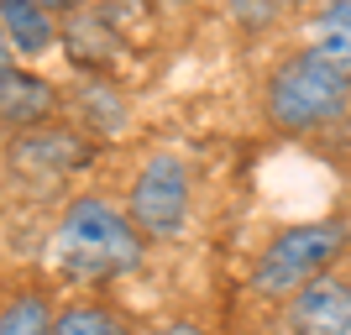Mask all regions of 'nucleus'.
<instances>
[{
	"mask_svg": "<svg viewBox=\"0 0 351 335\" xmlns=\"http://www.w3.org/2000/svg\"><path fill=\"white\" fill-rule=\"evenodd\" d=\"M267 121L278 132H320L351 110V73H341L315 47L289 53L267 79Z\"/></svg>",
	"mask_w": 351,
	"mask_h": 335,
	"instance_id": "nucleus-1",
	"label": "nucleus"
},
{
	"mask_svg": "<svg viewBox=\"0 0 351 335\" xmlns=\"http://www.w3.org/2000/svg\"><path fill=\"white\" fill-rule=\"evenodd\" d=\"M58 262L73 277H116L132 273L142 262V231L132 215H121L110 199L84 194L69 204V215L58 225Z\"/></svg>",
	"mask_w": 351,
	"mask_h": 335,
	"instance_id": "nucleus-2",
	"label": "nucleus"
},
{
	"mask_svg": "<svg viewBox=\"0 0 351 335\" xmlns=\"http://www.w3.org/2000/svg\"><path fill=\"white\" fill-rule=\"evenodd\" d=\"M346 247V225L341 220H315V225H289L263 247L252 267V288L263 299H293L304 293L315 277L330 273V262Z\"/></svg>",
	"mask_w": 351,
	"mask_h": 335,
	"instance_id": "nucleus-3",
	"label": "nucleus"
},
{
	"mask_svg": "<svg viewBox=\"0 0 351 335\" xmlns=\"http://www.w3.org/2000/svg\"><path fill=\"white\" fill-rule=\"evenodd\" d=\"M184 215H189V173L178 168V158H152L132 189V225L147 236H173Z\"/></svg>",
	"mask_w": 351,
	"mask_h": 335,
	"instance_id": "nucleus-4",
	"label": "nucleus"
},
{
	"mask_svg": "<svg viewBox=\"0 0 351 335\" xmlns=\"http://www.w3.org/2000/svg\"><path fill=\"white\" fill-rule=\"evenodd\" d=\"M289 330L293 335H351V283L325 273L304 293H293L289 299Z\"/></svg>",
	"mask_w": 351,
	"mask_h": 335,
	"instance_id": "nucleus-5",
	"label": "nucleus"
},
{
	"mask_svg": "<svg viewBox=\"0 0 351 335\" xmlns=\"http://www.w3.org/2000/svg\"><path fill=\"white\" fill-rule=\"evenodd\" d=\"M0 32H5L11 53H27V58H43L47 47H53V37H58L53 16L43 5H27V0H5L0 5Z\"/></svg>",
	"mask_w": 351,
	"mask_h": 335,
	"instance_id": "nucleus-6",
	"label": "nucleus"
},
{
	"mask_svg": "<svg viewBox=\"0 0 351 335\" xmlns=\"http://www.w3.org/2000/svg\"><path fill=\"white\" fill-rule=\"evenodd\" d=\"M315 53L330 58L341 73H351V0L325 5V11L315 16Z\"/></svg>",
	"mask_w": 351,
	"mask_h": 335,
	"instance_id": "nucleus-7",
	"label": "nucleus"
},
{
	"mask_svg": "<svg viewBox=\"0 0 351 335\" xmlns=\"http://www.w3.org/2000/svg\"><path fill=\"white\" fill-rule=\"evenodd\" d=\"M53 309H47L43 293H21L0 309V335H53Z\"/></svg>",
	"mask_w": 351,
	"mask_h": 335,
	"instance_id": "nucleus-8",
	"label": "nucleus"
},
{
	"mask_svg": "<svg viewBox=\"0 0 351 335\" xmlns=\"http://www.w3.org/2000/svg\"><path fill=\"white\" fill-rule=\"evenodd\" d=\"M53 335H136L126 320H116L110 309H95V304H69L58 309L53 320Z\"/></svg>",
	"mask_w": 351,
	"mask_h": 335,
	"instance_id": "nucleus-9",
	"label": "nucleus"
},
{
	"mask_svg": "<svg viewBox=\"0 0 351 335\" xmlns=\"http://www.w3.org/2000/svg\"><path fill=\"white\" fill-rule=\"evenodd\" d=\"M0 110H5L11 121H37V116H47V110H53V89H47L43 79H27V73H16L11 89L0 95Z\"/></svg>",
	"mask_w": 351,
	"mask_h": 335,
	"instance_id": "nucleus-10",
	"label": "nucleus"
},
{
	"mask_svg": "<svg viewBox=\"0 0 351 335\" xmlns=\"http://www.w3.org/2000/svg\"><path fill=\"white\" fill-rule=\"evenodd\" d=\"M11 79H16V69H11V42H5V32H0V95L11 89Z\"/></svg>",
	"mask_w": 351,
	"mask_h": 335,
	"instance_id": "nucleus-11",
	"label": "nucleus"
},
{
	"mask_svg": "<svg viewBox=\"0 0 351 335\" xmlns=\"http://www.w3.org/2000/svg\"><path fill=\"white\" fill-rule=\"evenodd\" d=\"M158 335H205V330H199V325H189V320H178V325H162Z\"/></svg>",
	"mask_w": 351,
	"mask_h": 335,
	"instance_id": "nucleus-12",
	"label": "nucleus"
}]
</instances>
